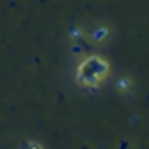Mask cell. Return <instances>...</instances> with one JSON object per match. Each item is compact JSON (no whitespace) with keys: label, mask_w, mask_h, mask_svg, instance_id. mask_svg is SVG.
Returning a JSON list of instances; mask_svg holds the SVG:
<instances>
[{"label":"cell","mask_w":149,"mask_h":149,"mask_svg":"<svg viewBox=\"0 0 149 149\" xmlns=\"http://www.w3.org/2000/svg\"><path fill=\"white\" fill-rule=\"evenodd\" d=\"M23 149H40V147H39L37 144H25Z\"/></svg>","instance_id":"1"}]
</instances>
